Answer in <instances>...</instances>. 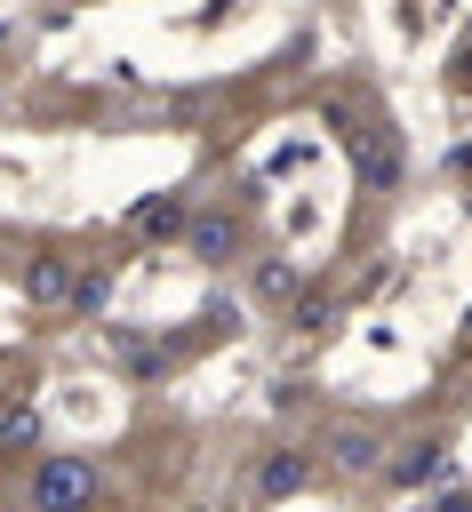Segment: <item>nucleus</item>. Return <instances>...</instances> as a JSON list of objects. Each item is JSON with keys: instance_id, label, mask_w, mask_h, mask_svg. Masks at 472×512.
I'll return each mask as SVG.
<instances>
[{"instance_id": "f257e3e1", "label": "nucleus", "mask_w": 472, "mask_h": 512, "mask_svg": "<svg viewBox=\"0 0 472 512\" xmlns=\"http://www.w3.org/2000/svg\"><path fill=\"white\" fill-rule=\"evenodd\" d=\"M96 496H104V472L88 464V456H40V472H32V512H96Z\"/></svg>"}, {"instance_id": "f03ea898", "label": "nucleus", "mask_w": 472, "mask_h": 512, "mask_svg": "<svg viewBox=\"0 0 472 512\" xmlns=\"http://www.w3.org/2000/svg\"><path fill=\"white\" fill-rule=\"evenodd\" d=\"M344 144H352L360 192H392V184L408 176V152H400V128H392V120H344Z\"/></svg>"}, {"instance_id": "7ed1b4c3", "label": "nucleus", "mask_w": 472, "mask_h": 512, "mask_svg": "<svg viewBox=\"0 0 472 512\" xmlns=\"http://www.w3.org/2000/svg\"><path fill=\"white\" fill-rule=\"evenodd\" d=\"M248 488H256V504H288V496L312 488V456H304V448H264Z\"/></svg>"}, {"instance_id": "20e7f679", "label": "nucleus", "mask_w": 472, "mask_h": 512, "mask_svg": "<svg viewBox=\"0 0 472 512\" xmlns=\"http://www.w3.org/2000/svg\"><path fill=\"white\" fill-rule=\"evenodd\" d=\"M184 248H192L200 264H232V256H240V216H232V208H200V216H184Z\"/></svg>"}, {"instance_id": "39448f33", "label": "nucleus", "mask_w": 472, "mask_h": 512, "mask_svg": "<svg viewBox=\"0 0 472 512\" xmlns=\"http://www.w3.org/2000/svg\"><path fill=\"white\" fill-rule=\"evenodd\" d=\"M440 472H448V440H400V448H384V472H376V480L424 488V480H440Z\"/></svg>"}, {"instance_id": "423d86ee", "label": "nucleus", "mask_w": 472, "mask_h": 512, "mask_svg": "<svg viewBox=\"0 0 472 512\" xmlns=\"http://www.w3.org/2000/svg\"><path fill=\"white\" fill-rule=\"evenodd\" d=\"M328 456H336V472L376 480V472H384V432H368V424H336V432H328Z\"/></svg>"}, {"instance_id": "0eeeda50", "label": "nucleus", "mask_w": 472, "mask_h": 512, "mask_svg": "<svg viewBox=\"0 0 472 512\" xmlns=\"http://www.w3.org/2000/svg\"><path fill=\"white\" fill-rule=\"evenodd\" d=\"M184 216H192V208H184V192H152V200H136V208H128V224H136V232H184Z\"/></svg>"}, {"instance_id": "6e6552de", "label": "nucleus", "mask_w": 472, "mask_h": 512, "mask_svg": "<svg viewBox=\"0 0 472 512\" xmlns=\"http://www.w3.org/2000/svg\"><path fill=\"white\" fill-rule=\"evenodd\" d=\"M24 296H40V304H72V264H64V256L24 264Z\"/></svg>"}, {"instance_id": "1a4fd4ad", "label": "nucleus", "mask_w": 472, "mask_h": 512, "mask_svg": "<svg viewBox=\"0 0 472 512\" xmlns=\"http://www.w3.org/2000/svg\"><path fill=\"white\" fill-rule=\"evenodd\" d=\"M248 288H256L264 304H296V288H304V272H296L288 256H264V264L248 272Z\"/></svg>"}, {"instance_id": "9d476101", "label": "nucleus", "mask_w": 472, "mask_h": 512, "mask_svg": "<svg viewBox=\"0 0 472 512\" xmlns=\"http://www.w3.org/2000/svg\"><path fill=\"white\" fill-rule=\"evenodd\" d=\"M424 512H472V496H464V488H448V496H432Z\"/></svg>"}]
</instances>
